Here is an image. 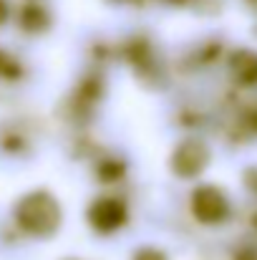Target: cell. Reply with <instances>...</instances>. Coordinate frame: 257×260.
<instances>
[{"label":"cell","mask_w":257,"mask_h":260,"mask_svg":"<svg viewBox=\"0 0 257 260\" xmlns=\"http://www.w3.org/2000/svg\"><path fill=\"white\" fill-rule=\"evenodd\" d=\"M209 162V149L202 142H184L171 157V170L179 177H197Z\"/></svg>","instance_id":"cell-4"},{"label":"cell","mask_w":257,"mask_h":260,"mask_svg":"<svg viewBox=\"0 0 257 260\" xmlns=\"http://www.w3.org/2000/svg\"><path fill=\"white\" fill-rule=\"evenodd\" d=\"M68 260H76V258H68Z\"/></svg>","instance_id":"cell-11"},{"label":"cell","mask_w":257,"mask_h":260,"mask_svg":"<svg viewBox=\"0 0 257 260\" xmlns=\"http://www.w3.org/2000/svg\"><path fill=\"white\" fill-rule=\"evenodd\" d=\"M131 260H169L159 248H139Z\"/></svg>","instance_id":"cell-7"},{"label":"cell","mask_w":257,"mask_h":260,"mask_svg":"<svg viewBox=\"0 0 257 260\" xmlns=\"http://www.w3.org/2000/svg\"><path fill=\"white\" fill-rule=\"evenodd\" d=\"M15 220L28 235L51 238L61 228V205L51 192L35 189L15 205Z\"/></svg>","instance_id":"cell-1"},{"label":"cell","mask_w":257,"mask_h":260,"mask_svg":"<svg viewBox=\"0 0 257 260\" xmlns=\"http://www.w3.org/2000/svg\"><path fill=\"white\" fill-rule=\"evenodd\" d=\"M8 20V3L5 0H0V25Z\"/></svg>","instance_id":"cell-8"},{"label":"cell","mask_w":257,"mask_h":260,"mask_svg":"<svg viewBox=\"0 0 257 260\" xmlns=\"http://www.w3.org/2000/svg\"><path fill=\"white\" fill-rule=\"evenodd\" d=\"M124 222H126V205L116 197H98L88 207V225L101 235L121 230Z\"/></svg>","instance_id":"cell-3"},{"label":"cell","mask_w":257,"mask_h":260,"mask_svg":"<svg viewBox=\"0 0 257 260\" xmlns=\"http://www.w3.org/2000/svg\"><path fill=\"white\" fill-rule=\"evenodd\" d=\"M252 189H257V174H255V179H252Z\"/></svg>","instance_id":"cell-9"},{"label":"cell","mask_w":257,"mask_h":260,"mask_svg":"<svg viewBox=\"0 0 257 260\" xmlns=\"http://www.w3.org/2000/svg\"><path fill=\"white\" fill-rule=\"evenodd\" d=\"M232 74L242 84H257V53L237 51L232 56Z\"/></svg>","instance_id":"cell-5"},{"label":"cell","mask_w":257,"mask_h":260,"mask_svg":"<svg viewBox=\"0 0 257 260\" xmlns=\"http://www.w3.org/2000/svg\"><path fill=\"white\" fill-rule=\"evenodd\" d=\"M28 10L33 13V18H23V25H25L28 30H38V28H43V23H46L43 10H41V8H28Z\"/></svg>","instance_id":"cell-6"},{"label":"cell","mask_w":257,"mask_h":260,"mask_svg":"<svg viewBox=\"0 0 257 260\" xmlns=\"http://www.w3.org/2000/svg\"><path fill=\"white\" fill-rule=\"evenodd\" d=\"M192 212L202 225H219L230 215V200L219 187L202 184L192 192Z\"/></svg>","instance_id":"cell-2"},{"label":"cell","mask_w":257,"mask_h":260,"mask_svg":"<svg viewBox=\"0 0 257 260\" xmlns=\"http://www.w3.org/2000/svg\"><path fill=\"white\" fill-rule=\"evenodd\" d=\"M0 69H3V56H0Z\"/></svg>","instance_id":"cell-10"}]
</instances>
